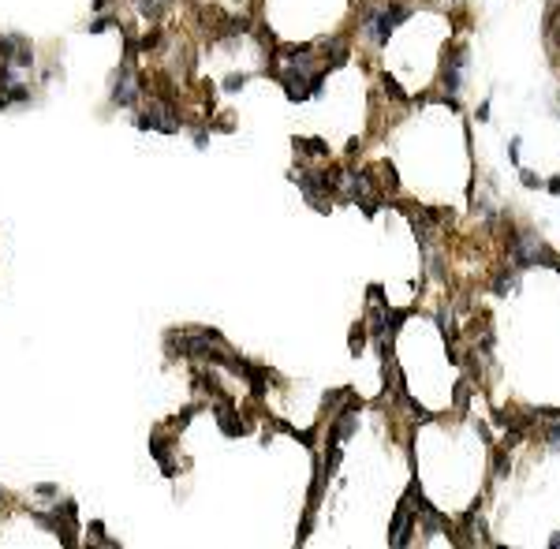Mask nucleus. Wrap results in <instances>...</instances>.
Masks as SVG:
<instances>
[{
    "label": "nucleus",
    "mask_w": 560,
    "mask_h": 549,
    "mask_svg": "<svg viewBox=\"0 0 560 549\" xmlns=\"http://www.w3.org/2000/svg\"><path fill=\"white\" fill-rule=\"evenodd\" d=\"M296 146H299L302 153H310V157H325V153H329V146L318 142V139H307V142H296Z\"/></svg>",
    "instance_id": "9"
},
{
    "label": "nucleus",
    "mask_w": 560,
    "mask_h": 549,
    "mask_svg": "<svg viewBox=\"0 0 560 549\" xmlns=\"http://www.w3.org/2000/svg\"><path fill=\"white\" fill-rule=\"evenodd\" d=\"M463 64H467V57H463V52H456L452 64L445 68V86H448V90H460V71H463Z\"/></svg>",
    "instance_id": "8"
},
{
    "label": "nucleus",
    "mask_w": 560,
    "mask_h": 549,
    "mask_svg": "<svg viewBox=\"0 0 560 549\" xmlns=\"http://www.w3.org/2000/svg\"><path fill=\"white\" fill-rule=\"evenodd\" d=\"M135 97H139V79H135V71H131V68H124L120 75H116L113 102H116V105H131Z\"/></svg>",
    "instance_id": "5"
},
{
    "label": "nucleus",
    "mask_w": 560,
    "mask_h": 549,
    "mask_svg": "<svg viewBox=\"0 0 560 549\" xmlns=\"http://www.w3.org/2000/svg\"><path fill=\"white\" fill-rule=\"evenodd\" d=\"M519 176H523V183H527V187H538V183H541L534 172H519Z\"/></svg>",
    "instance_id": "10"
},
{
    "label": "nucleus",
    "mask_w": 560,
    "mask_h": 549,
    "mask_svg": "<svg viewBox=\"0 0 560 549\" xmlns=\"http://www.w3.org/2000/svg\"><path fill=\"white\" fill-rule=\"evenodd\" d=\"M0 60L4 64H30L34 49L19 38V34H8V38H0Z\"/></svg>",
    "instance_id": "4"
},
{
    "label": "nucleus",
    "mask_w": 560,
    "mask_h": 549,
    "mask_svg": "<svg viewBox=\"0 0 560 549\" xmlns=\"http://www.w3.org/2000/svg\"><path fill=\"white\" fill-rule=\"evenodd\" d=\"M217 423H220V430H224L228 437L243 434V423H235V407L228 404V400H217Z\"/></svg>",
    "instance_id": "6"
},
{
    "label": "nucleus",
    "mask_w": 560,
    "mask_h": 549,
    "mask_svg": "<svg viewBox=\"0 0 560 549\" xmlns=\"http://www.w3.org/2000/svg\"><path fill=\"white\" fill-rule=\"evenodd\" d=\"M407 15H411V8H403V4L385 8L378 19H370V34H374V41H389V34L396 30V23H400V19H407Z\"/></svg>",
    "instance_id": "3"
},
{
    "label": "nucleus",
    "mask_w": 560,
    "mask_h": 549,
    "mask_svg": "<svg viewBox=\"0 0 560 549\" xmlns=\"http://www.w3.org/2000/svg\"><path fill=\"white\" fill-rule=\"evenodd\" d=\"M512 258H516L519 269H527V265H538V262H557L534 232H519V235H516V243H512Z\"/></svg>",
    "instance_id": "1"
},
{
    "label": "nucleus",
    "mask_w": 560,
    "mask_h": 549,
    "mask_svg": "<svg viewBox=\"0 0 560 549\" xmlns=\"http://www.w3.org/2000/svg\"><path fill=\"white\" fill-rule=\"evenodd\" d=\"M139 127H153V131H180L176 108L164 102H150V108L139 116Z\"/></svg>",
    "instance_id": "2"
},
{
    "label": "nucleus",
    "mask_w": 560,
    "mask_h": 549,
    "mask_svg": "<svg viewBox=\"0 0 560 549\" xmlns=\"http://www.w3.org/2000/svg\"><path fill=\"white\" fill-rule=\"evenodd\" d=\"M553 265H557V269H560V262H553Z\"/></svg>",
    "instance_id": "11"
},
{
    "label": "nucleus",
    "mask_w": 560,
    "mask_h": 549,
    "mask_svg": "<svg viewBox=\"0 0 560 549\" xmlns=\"http://www.w3.org/2000/svg\"><path fill=\"white\" fill-rule=\"evenodd\" d=\"M407 527H411V523H407V508H400L396 519H392V530H389L392 538H389V542H392V546H407Z\"/></svg>",
    "instance_id": "7"
}]
</instances>
